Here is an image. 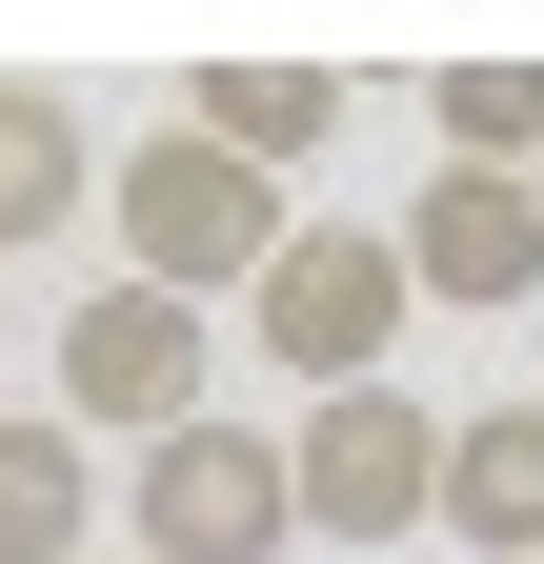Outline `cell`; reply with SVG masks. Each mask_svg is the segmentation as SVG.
Listing matches in <instances>:
<instances>
[{
  "instance_id": "1",
  "label": "cell",
  "mask_w": 544,
  "mask_h": 564,
  "mask_svg": "<svg viewBox=\"0 0 544 564\" xmlns=\"http://www.w3.org/2000/svg\"><path fill=\"white\" fill-rule=\"evenodd\" d=\"M101 223H121V282H162V303H222V282H262L283 262V223L303 202L262 182V162H222V141H121L101 162Z\"/></svg>"
},
{
  "instance_id": "2",
  "label": "cell",
  "mask_w": 544,
  "mask_h": 564,
  "mask_svg": "<svg viewBox=\"0 0 544 564\" xmlns=\"http://www.w3.org/2000/svg\"><path fill=\"white\" fill-rule=\"evenodd\" d=\"M283 505H303V544H403V524L444 505V403L323 383V403L283 423Z\"/></svg>"
},
{
  "instance_id": "3",
  "label": "cell",
  "mask_w": 544,
  "mask_h": 564,
  "mask_svg": "<svg viewBox=\"0 0 544 564\" xmlns=\"http://www.w3.org/2000/svg\"><path fill=\"white\" fill-rule=\"evenodd\" d=\"M242 323H262V364L323 403V383H383V343L424 323V303H403V242L383 223H283V262L242 282Z\"/></svg>"
},
{
  "instance_id": "4",
  "label": "cell",
  "mask_w": 544,
  "mask_h": 564,
  "mask_svg": "<svg viewBox=\"0 0 544 564\" xmlns=\"http://www.w3.org/2000/svg\"><path fill=\"white\" fill-rule=\"evenodd\" d=\"M202 383H222L202 303H162V282H81L61 303V423L81 444H162V423H202Z\"/></svg>"
},
{
  "instance_id": "5",
  "label": "cell",
  "mask_w": 544,
  "mask_h": 564,
  "mask_svg": "<svg viewBox=\"0 0 544 564\" xmlns=\"http://www.w3.org/2000/svg\"><path fill=\"white\" fill-rule=\"evenodd\" d=\"M121 524H142V564H283L303 544V505H283V444L262 423H162L142 464H121Z\"/></svg>"
},
{
  "instance_id": "6",
  "label": "cell",
  "mask_w": 544,
  "mask_h": 564,
  "mask_svg": "<svg viewBox=\"0 0 544 564\" xmlns=\"http://www.w3.org/2000/svg\"><path fill=\"white\" fill-rule=\"evenodd\" d=\"M383 242H403V303H485V323H504V303H544V202H524V182H485V162H444Z\"/></svg>"
},
{
  "instance_id": "7",
  "label": "cell",
  "mask_w": 544,
  "mask_h": 564,
  "mask_svg": "<svg viewBox=\"0 0 544 564\" xmlns=\"http://www.w3.org/2000/svg\"><path fill=\"white\" fill-rule=\"evenodd\" d=\"M485 564H544V403H444V505Z\"/></svg>"
},
{
  "instance_id": "8",
  "label": "cell",
  "mask_w": 544,
  "mask_h": 564,
  "mask_svg": "<svg viewBox=\"0 0 544 564\" xmlns=\"http://www.w3.org/2000/svg\"><path fill=\"white\" fill-rule=\"evenodd\" d=\"M101 544V444L61 403H0V564H81Z\"/></svg>"
},
{
  "instance_id": "9",
  "label": "cell",
  "mask_w": 544,
  "mask_h": 564,
  "mask_svg": "<svg viewBox=\"0 0 544 564\" xmlns=\"http://www.w3.org/2000/svg\"><path fill=\"white\" fill-rule=\"evenodd\" d=\"M182 141H222V162H323V141H344V82H323V61H202L182 82Z\"/></svg>"
},
{
  "instance_id": "10",
  "label": "cell",
  "mask_w": 544,
  "mask_h": 564,
  "mask_svg": "<svg viewBox=\"0 0 544 564\" xmlns=\"http://www.w3.org/2000/svg\"><path fill=\"white\" fill-rule=\"evenodd\" d=\"M101 202V141H81V101L61 82H0V282H21V242H61Z\"/></svg>"
},
{
  "instance_id": "11",
  "label": "cell",
  "mask_w": 544,
  "mask_h": 564,
  "mask_svg": "<svg viewBox=\"0 0 544 564\" xmlns=\"http://www.w3.org/2000/svg\"><path fill=\"white\" fill-rule=\"evenodd\" d=\"M424 121H444V162L524 182V162H544V61H444V82H424Z\"/></svg>"
},
{
  "instance_id": "12",
  "label": "cell",
  "mask_w": 544,
  "mask_h": 564,
  "mask_svg": "<svg viewBox=\"0 0 544 564\" xmlns=\"http://www.w3.org/2000/svg\"><path fill=\"white\" fill-rule=\"evenodd\" d=\"M0 343H21V282H0Z\"/></svg>"
},
{
  "instance_id": "13",
  "label": "cell",
  "mask_w": 544,
  "mask_h": 564,
  "mask_svg": "<svg viewBox=\"0 0 544 564\" xmlns=\"http://www.w3.org/2000/svg\"><path fill=\"white\" fill-rule=\"evenodd\" d=\"M524 202H544V162H524Z\"/></svg>"
}]
</instances>
